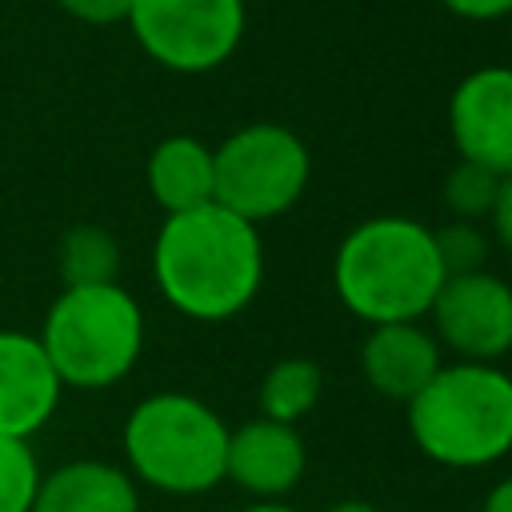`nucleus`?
<instances>
[{"instance_id":"nucleus-1","label":"nucleus","mask_w":512,"mask_h":512,"mask_svg":"<svg viewBox=\"0 0 512 512\" xmlns=\"http://www.w3.org/2000/svg\"><path fill=\"white\" fill-rule=\"evenodd\" d=\"M152 280L180 316L200 324L232 320L264 284L260 228L216 200L164 216L152 244Z\"/></svg>"},{"instance_id":"nucleus-2","label":"nucleus","mask_w":512,"mask_h":512,"mask_svg":"<svg viewBox=\"0 0 512 512\" xmlns=\"http://www.w3.org/2000/svg\"><path fill=\"white\" fill-rule=\"evenodd\" d=\"M444 280L432 228L412 216L360 220L332 256L336 300L368 328L428 316Z\"/></svg>"},{"instance_id":"nucleus-3","label":"nucleus","mask_w":512,"mask_h":512,"mask_svg":"<svg viewBox=\"0 0 512 512\" xmlns=\"http://www.w3.org/2000/svg\"><path fill=\"white\" fill-rule=\"evenodd\" d=\"M404 408L408 436L440 468L472 472L512 452V376L500 364H440Z\"/></svg>"},{"instance_id":"nucleus-4","label":"nucleus","mask_w":512,"mask_h":512,"mask_svg":"<svg viewBox=\"0 0 512 512\" xmlns=\"http://www.w3.org/2000/svg\"><path fill=\"white\" fill-rule=\"evenodd\" d=\"M120 444L128 476L152 492L204 496L224 480L228 424L192 392H152L132 404Z\"/></svg>"},{"instance_id":"nucleus-5","label":"nucleus","mask_w":512,"mask_h":512,"mask_svg":"<svg viewBox=\"0 0 512 512\" xmlns=\"http://www.w3.org/2000/svg\"><path fill=\"white\" fill-rule=\"evenodd\" d=\"M36 340L64 388L100 392L136 368L144 352V308L120 280L60 288Z\"/></svg>"},{"instance_id":"nucleus-6","label":"nucleus","mask_w":512,"mask_h":512,"mask_svg":"<svg viewBox=\"0 0 512 512\" xmlns=\"http://www.w3.org/2000/svg\"><path fill=\"white\" fill-rule=\"evenodd\" d=\"M212 160L216 204L256 228L272 216H284L304 196L312 176L304 140L284 124H244L220 148H212Z\"/></svg>"},{"instance_id":"nucleus-7","label":"nucleus","mask_w":512,"mask_h":512,"mask_svg":"<svg viewBox=\"0 0 512 512\" xmlns=\"http://www.w3.org/2000/svg\"><path fill=\"white\" fill-rule=\"evenodd\" d=\"M160 68L212 72L244 36V0H132L124 20Z\"/></svg>"},{"instance_id":"nucleus-8","label":"nucleus","mask_w":512,"mask_h":512,"mask_svg":"<svg viewBox=\"0 0 512 512\" xmlns=\"http://www.w3.org/2000/svg\"><path fill=\"white\" fill-rule=\"evenodd\" d=\"M432 336L456 360L500 364L512 352V288L496 272L448 276L428 308Z\"/></svg>"},{"instance_id":"nucleus-9","label":"nucleus","mask_w":512,"mask_h":512,"mask_svg":"<svg viewBox=\"0 0 512 512\" xmlns=\"http://www.w3.org/2000/svg\"><path fill=\"white\" fill-rule=\"evenodd\" d=\"M448 132L460 160L512 176V68L468 72L448 100Z\"/></svg>"},{"instance_id":"nucleus-10","label":"nucleus","mask_w":512,"mask_h":512,"mask_svg":"<svg viewBox=\"0 0 512 512\" xmlns=\"http://www.w3.org/2000/svg\"><path fill=\"white\" fill-rule=\"evenodd\" d=\"M308 468L304 440L296 424L280 420H244L240 428H228V456H224V480H232L240 492L256 500H284Z\"/></svg>"},{"instance_id":"nucleus-11","label":"nucleus","mask_w":512,"mask_h":512,"mask_svg":"<svg viewBox=\"0 0 512 512\" xmlns=\"http://www.w3.org/2000/svg\"><path fill=\"white\" fill-rule=\"evenodd\" d=\"M60 376L32 332L0 328V436L32 440L60 404Z\"/></svg>"},{"instance_id":"nucleus-12","label":"nucleus","mask_w":512,"mask_h":512,"mask_svg":"<svg viewBox=\"0 0 512 512\" xmlns=\"http://www.w3.org/2000/svg\"><path fill=\"white\" fill-rule=\"evenodd\" d=\"M444 364V348L436 344L432 328L420 320H400V324H376L364 336L360 348V368L364 380L376 396L408 404Z\"/></svg>"},{"instance_id":"nucleus-13","label":"nucleus","mask_w":512,"mask_h":512,"mask_svg":"<svg viewBox=\"0 0 512 512\" xmlns=\"http://www.w3.org/2000/svg\"><path fill=\"white\" fill-rule=\"evenodd\" d=\"M32 512H140V484L112 460H68L40 476Z\"/></svg>"},{"instance_id":"nucleus-14","label":"nucleus","mask_w":512,"mask_h":512,"mask_svg":"<svg viewBox=\"0 0 512 512\" xmlns=\"http://www.w3.org/2000/svg\"><path fill=\"white\" fill-rule=\"evenodd\" d=\"M144 180L152 200L164 208V216L192 212L216 200V160L212 148L196 136H164L144 164Z\"/></svg>"},{"instance_id":"nucleus-15","label":"nucleus","mask_w":512,"mask_h":512,"mask_svg":"<svg viewBox=\"0 0 512 512\" xmlns=\"http://www.w3.org/2000/svg\"><path fill=\"white\" fill-rule=\"evenodd\" d=\"M320 392H324L320 364L308 360V356H284V360H276L264 372L260 392H256V404H260V416L264 420L296 424V420H304L320 404Z\"/></svg>"},{"instance_id":"nucleus-16","label":"nucleus","mask_w":512,"mask_h":512,"mask_svg":"<svg viewBox=\"0 0 512 512\" xmlns=\"http://www.w3.org/2000/svg\"><path fill=\"white\" fill-rule=\"evenodd\" d=\"M56 268H60L64 288H76V284H112L120 276V244L100 224H72L60 236Z\"/></svg>"},{"instance_id":"nucleus-17","label":"nucleus","mask_w":512,"mask_h":512,"mask_svg":"<svg viewBox=\"0 0 512 512\" xmlns=\"http://www.w3.org/2000/svg\"><path fill=\"white\" fill-rule=\"evenodd\" d=\"M40 460L28 440L0 436V512H32L40 488Z\"/></svg>"},{"instance_id":"nucleus-18","label":"nucleus","mask_w":512,"mask_h":512,"mask_svg":"<svg viewBox=\"0 0 512 512\" xmlns=\"http://www.w3.org/2000/svg\"><path fill=\"white\" fill-rule=\"evenodd\" d=\"M496 192H500V176L472 164V160H460L448 176H444V204L456 220H480L492 212L496 204Z\"/></svg>"},{"instance_id":"nucleus-19","label":"nucleus","mask_w":512,"mask_h":512,"mask_svg":"<svg viewBox=\"0 0 512 512\" xmlns=\"http://www.w3.org/2000/svg\"><path fill=\"white\" fill-rule=\"evenodd\" d=\"M432 240H436V252H440V264L448 276L480 272L488 260V248H492L476 220H452L444 228H432Z\"/></svg>"},{"instance_id":"nucleus-20","label":"nucleus","mask_w":512,"mask_h":512,"mask_svg":"<svg viewBox=\"0 0 512 512\" xmlns=\"http://www.w3.org/2000/svg\"><path fill=\"white\" fill-rule=\"evenodd\" d=\"M72 20L80 24H96V28H108V24H124L128 20V8L132 0H56Z\"/></svg>"},{"instance_id":"nucleus-21","label":"nucleus","mask_w":512,"mask_h":512,"mask_svg":"<svg viewBox=\"0 0 512 512\" xmlns=\"http://www.w3.org/2000/svg\"><path fill=\"white\" fill-rule=\"evenodd\" d=\"M488 220H492L496 244L512 256V176H500V192H496V204H492Z\"/></svg>"},{"instance_id":"nucleus-22","label":"nucleus","mask_w":512,"mask_h":512,"mask_svg":"<svg viewBox=\"0 0 512 512\" xmlns=\"http://www.w3.org/2000/svg\"><path fill=\"white\" fill-rule=\"evenodd\" d=\"M444 4L464 20H496L512 12V0H444Z\"/></svg>"},{"instance_id":"nucleus-23","label":"nucleus","mask_w":512,"mask_h":512,"mask_svg":"<svg viewBox=\"0 0 512 512\" xmlns=\"http://www.w3.org/2000/svg\"><path fill=\"white\" fill-rule=\"evenodd\" d=\"M480 512H512V476L488 488V496H484V508H480Z\"/></svg>"},{"instance_id":"nucleus-24","label":"nucleus","mask_w":512,"mask_h":512,"mask_svg":"<svg viewBox=\"0 0 512 512\" xmlns=\"http://www.w3.org/2000/svg\"><path fill=\"white\" fill-rule=\"evenodd\" d=\"M324 512H380L372 500H356V496H348V500H336V504H328Z\"/></svg>"},{"instance_id":"nucleus-25","label":"nucleus","mask_w":512,"mask_h":512,"mask_svg":"<svg viewBox=\"0 0 512 512\" xmlns=\"http://www.w3.org/2000/svg\"><path fill=\"white\" fill-rule=\"evenodd\" d=\"M240 512H300V508H292V504H284V500H256V504H248V508H240Z\"/></svg>"}]
</instances>
